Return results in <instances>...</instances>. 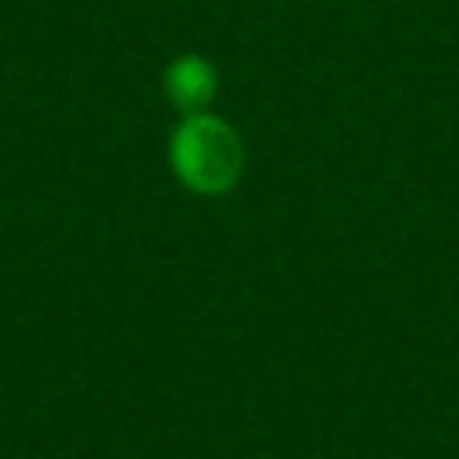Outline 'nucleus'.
I'll use <instances>...</instances> for the list:
<instances>
[{
	"instance_id": "1",
	"label": "nucleus",
	"mask_w": 459,
	"mask_h": 459,
	"mask_svg": "<svg viewBox=\"0 0 459 459\" xmlns=\"http://www.w3.org/2000/svg\"><path fill=\"white\" fill-rule=\"evenodd\" d=\"M169 169L197 197H222L230 194L247 169V147L237 126L222 115L194 111L179 115L169 133Z\"/></svg>"
},
{
	"instance_id": "2",
	"label": "nucleus",
	"mask_w": 459,
	"mask_h": 459,
	"mask_svg": "<svg viewBox=\"0 0 459 459\" xmlns=\"http://www.w3.org/2000/svg\"><path fill=\"white\" fill-rule=\"evenodd\" d=\"M161 90L179 115L208 111L219 93V68L204 54H176L161 72Z\"/></svg>"
}]
</instances>
